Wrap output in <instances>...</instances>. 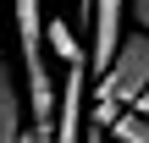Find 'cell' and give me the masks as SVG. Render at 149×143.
<instances>
[{"instance_id": "cell-1", "label": "cell", "mask_w": 149, "mask_h": 143, "mask_svg": "<svg viewBox=\"0 0 149 143\" xmlns=\"http://www.w3.org/2000/svg\"><path fill=\"white\" fill-rule=\"evenodd\" d=\"M122 17H133L127 0H94L88 6V77H105L111 61L122 55V44H127Z\"/></svg>"}, {"instance_id": "cell-4", "label": "cell", "mask_w": 149, "mask_h": 143, "mask_svg": "<svg viewBox=\"0 0 149 143\" xmlns=\"http://www.w3.org/2000/svg\"><path fill=\"white\" fill-rule=\"evenodd\" d=\"M111 132H116L122 143H149V121L138 116V110H127V116H122V121H116Z\"/></svg>"}, {"instance_id": "cell-3", "label": "cell", "mask_w": 149, "mask_h": 143, "mask_svg": "<svg viewBox=\"0 0 149 143\" xmlns=\"http://www.w3.org/2000/svg\"><path fill=\"white\" fill-rule=\"evenodd\" d=\"M44 39H50V55H61V66H83V61H88V50L77 44V33H72L66 17H50V33H44Z\"/></svg>"}, {"instance_id": "cell-5", "label": "cell", "mask_w": 149, "mask_h": 143, "mask_svg": "<svg viewBox=\"0 0 149 143\" xmlns=\"http://www.w3.org/2000/svg\"><path fill=\"white\" fill-rule=\"evenodd\" d=\"M127 11H133V22L149 33V0H127Z\"/></svg>"}, {"instance_id": "cell-6", "label": "cell", "mask_w": 149, "mask_h": 143, "mask_svg": "<svg viewBox=\"0 0 149 143\" xmlns=\"http://www.w3.org/2000/svg\"><path fill=\"white\" fill-rule=\"evenodd\" d=\"M133 110H138V116H144V121H149V94H144V99H138V105H133Z\"/></svg>"}, {"instance_id": "cell-2", "label": "cell", "mask_w": 149, "mask_h": 143, "mask_svg": "<svg viewBox=\"0 0 149 143\" xmlns=\"http://www.w3.org/2000/svg\"><path fill=\"white\" fill-rule=\"evenodd\" d=\"M28 132V88H17V72L0 50V143H22Z\"/></svg>"}]
</instances>
